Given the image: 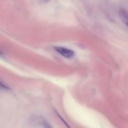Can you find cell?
Returning <instances> with one entry per match:
<instances>
[{
    "mask_svg": "<svg viewBox=\"0 0 128 128\" xmlns=\"http://www.w3.org/2000/svg\"><path fill=\"white\" fill-rule=\"evenodd\" d=\"M55 51L58 52L62 56L66 58L70 59L72 58L74 55V52L72 50L68 49L64 47H61V46H56L54 48Z\"/></svg>",
    "mask_w": 128,
    "mask_h": 128,
    "instance_id": "7a4b0ae2",
    "label": "cell"
},
{
    "mask_svg": "<svg viewBox=\"0 0 128 128\" xmlns=\"http://www.w3.org/2000/svg\"><path fill=\"white\" fill-rule=\"evenodd\" d=\"M2 55V52H1V51H0V56H1Z\"/></svg>",
    "mask_w": 128,
    "mask_h": 128,
    "instance_id": "5b68a950",
    "label": "cell"
},
{
    "mask_svg": "<svg viewBox=\"0 0 128 128\" xmlns=\"http://www.w3.org/2000/svg\"><path fill=\"white\" fill-rule=\"evenodd\" d=\"M0 87L2 88H3V89H5V90H8V89H9L8 86H6L4 84H3L2 82H1V81H0Z\"/></svg>",
    "mask_w": 128,
    "mask_h": 128,
    "instance_id": "277c9868",
    "label": "cell"
},
{
    "mask_svg": "<svg viewBox=\"0 0 128 128\" xmlns=\"http://www.w3.org/2000/svg\"><path fill=\"white\" fill-rule=\"evenodd\" d=\"M30 124L32 126H34V127H41L46 128L52 127L50 124V123L45 120L44 118L40 116H34V117L31 118V120H30Z\"/></svg>",
    "mask_w": 128,
    "mask_h": 128,
    "instance_id": "6da1fadb",
    "label": "cell"
},
{
    "mask_svg": "<svg viewBox=\"0 0 128 128\" xmlns=\"http://www.w3.org/2000/svg\"><path fill=\"white\" fill-rule=\"evenodd\" d=\"M120 15L123 22L128 26V12L124 9L120 10Z\"/></svg>",
    "mask_w": 128,
    "mask_h": 128,
    "instance_id": "3957f363",
    "label": "cell"
}]
</instances>
